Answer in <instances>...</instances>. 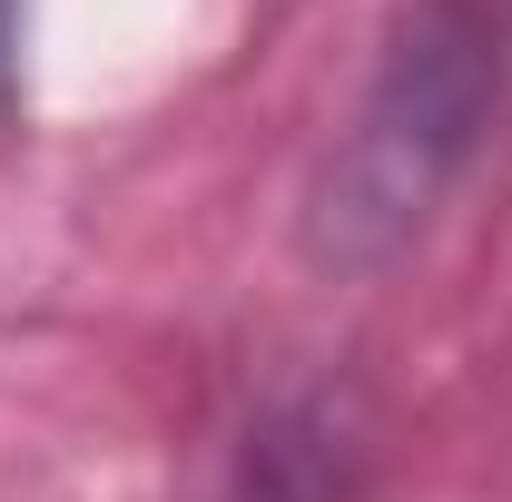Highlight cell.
Returning <instances> with one entry per match:
<instances>
[{
  "label": "cell",
  "mask_w": 512,
  "mask_h": 502,
  "mask_svg": "<svg viewBox=\"0 0 512 502\" xmlns=\"http://www.w3.org/2000/svg\"><path fill=\"white\" fill-rule=\"evenodd\" d=\"M10 69H20V0H0V99H10Z\"/></svg>",
  "instance_id": "3"
},
{
  "label": "cell",
  "mask_w": 512,
  "mask_h": 502,
  "mask_svg": "<svg viewBox=\"0 0 512 502\" xmlns=\"http://www.w3.org/2000/svg\"><path fill=\"white\" fill-rule=\"evenodd\" d=\"M365 473H375L365 404L345 384H296L247 414L217 502H365Z\"/></svg>",
  "instance_id": "2"
},
{
  "label": "cell",
  "mask_w": 512,
  "mask_h": 502,
  "mask_svg": "<svg viewBox=\"0 0 512 502\" xmlns=\"http://www.w3.org/2000/svg\"><path fill=\"white\" fill-rule=\"evenodd\" d=\"M512 99V0H404L384 30L375 79L325 138L296 237L325 276H375L414 247L473 158L493 148Z\"/></svg>",
  "instance_id": "1"
}]
</instances>
